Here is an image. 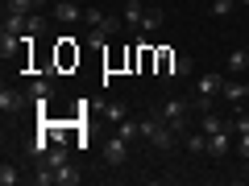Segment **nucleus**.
I'll use <instances>...</instances> for the list:
<instances>
[{"mask_svg": "<svg viewBox=\"0 0 249 186\" xmlns=\"http://www.w3.org/2000/svg\"><path fill=\"white\" fill-rule=\"evenodd\" d=\"M183 75H191V58H175V71H170V79H183Z\"/></svg>", "mask_w": 249, "mask_h": 186, "instance_id": "obj_23", "label": "nucleus"}, {"mask_svg": "<svg viewBox=\"0 0 249 186\" xmlns=\"http://www.w3.org/2000/svg\"><path fill=\"white\" fill-rule=\"evenodd\" d=\"M121 17H124V29H137V33H142V21H145V9H142V0H129Z\"/></svg>", "mask_w": 249, "mask_h": 186, "instance_id": "obj_10", "label": "nucleus"}, {"mask_svg": "<svg viewBox=\"0 0 249 186\" xmlns=\"http://www.w3.org/2000/svg\"><path fill=\"white\" fill-rule=\"evenodd\" d=\"M34 4H37V9H46V4H50V0H34Z\"/></svg>", "mask_w": 249, "mask_h": 186, "instance_id": "obj_28", "label": "nucleus"}, {"mask_svg": "<svg viewBox=\"0 0 249 186\" xmlns=\"http://www.w3.org/2000/svg\"><path fill=\"white\" fill-rule=\"evenodd\" d=\"M237 149H241V157L249 161V133H241V137H237Z\"/></svg>", "mask_w": 249, "mask_h": 186, "instance_id": "obj_27", "label": "nucleus"}, {"mask_svg": "<svg viewBox=\"0 0 249 186\" xmlns=\"http://www.w3.org/2000/svg\"><path fill=\"white\" fill-rule=\"evenodd\" d=\"M229 133H232V137L249 133V112H237V116H232V120H229Z\"/></svg>", "mask_w": 249, "mask_h": 186, "instance_id": "obj_20", "label": "nucleus"}, {"mask_svg": "<svg viewBox=\"0 0 249 186\" xmlns=\"http://www.w3.org/2000/svg\"><path fill=\"white\" fill-rule=\"evenodd\" d=\"M224 71L229 75H245L249 71V50H232L229 58H224Z\"/></svg>", "mask_w": 249, "mask_h": 186, "instance_id": "obj_11", "label": "nucleus"}, {"mask_svg": "<svg viewBox=\"0 0 249 186\" xmlns=\"http://www.w3.org/2000/svg\"><path fill=\"white\" fill-rule=\"evenodd\" d=\"M79 178H83V174L71 166V161H62V166L54 170V182H58V186H79Z\"/></svg>", "mask_w": 249, "mask_h": 186, "instance_id": "obj_13", "label": "nucleus"}, {"mask_svg": "<svg viewBox=\"0 0 249 186\" xmlns=\"http://www.w3.org/2000/svg\"><path fill=\"white\" fill-rule=\"evenodd\" d=\"M187 99H166V104H158L154 108V116H158V120H166V124H175V133L183 137L187 133Z\"/></svg>", "mask_w": 249, "mask_h": 186, "instance_id": "obj_2", "label": "nucleus"}, {"mask_svg": "<svg viewBox=\"0 0 249 186\" xmlns=\"http://www.w3.org/2000/svg\"><path fill=\"white\" fill-rule=\"evenodd\" d=\"M124 116H129L124 104H108V120H124Z\"/></svg>", "mask_w": 249, "mask_h": 186, "instance_id": "obj_24", "label": "nucleus"}, {"mask_svg": "<svg viewBox=\"0 0 249 186\" xmlns=\"http://www.w3.org/2000/svg\"><path fill=\"white\" fill-rule=\"evenodd\" d=\"M100 17H104V13H100V9H83V25H88V29H91V25H96V21H100Z\"/></svg>", "mask_w": 249, "mask_h": 186, "instance_id": "obj_26", "label": "nucleus"}, {"mask_svg": "<svg viewBox=\"0 0 249 186\" xmlns=\"http://www.w3.org/2000/svg\"><path fill=\"white\" fill-rule=\"evenodd\" d=\"M229 149H232V133H229V128H220V133L208 137V157H224Z\"/></svg>", "mask_w": 249, "mask_h": 186, "instance_id": "obj_8", "label": "nucleus"}, {"mask_svg": "<svg viewBox=\"0 0 249 186\" xmlns=\"http://www.w3.org/2000/svg\"><path fill=\"white\" fill-rule=\"evenodd\" d=\"M121 29H124V17H108V13H104V17L88 29V42H91V46H108Z\"/></svg>", "mask_w": 249, "mask_h": 186, "instance_id": "obj_3", "label": "nucleus"}, {"mask_svg": "<svg viewBox=\"0 0 249 186\" xmlns=\"http://www.w3.org/2000/svg\"><path fill=\"white\" fill-rule=\"evenodd\" d=\"M178 141H183L187 153H208V133H204V128H199V133H183Z\"/></svg>", "mask_w": 249, "mask_h": 186, "instance_id": "obj_12", "label": "nucleus"}, {"mask_svg": "<svg viewBox=\"0 0 249 186\" xmlns=\"http://www.w3.org/2000/svg\"><path fill=\"white\" fill-rule=\"evenodd\" d=\"M245 50H249V42H245Z\"/></svg>", "mask_w": 249, "mask_h": 186, "instance_id": "obj_30", "label": "nucleus"}, {"mask_svg": "<svg viewBox=\"0 0 249 186\" xmlns=\"http://www.w3.org/2000/svg\"><path fill=\"white\" fill-rule=\"evenodd\" d=\"M162 29V9H145V21H142V33H158Z\"/></svg>", "mask_w": 249, "mask_h": 186, "instance_id": "obj_18", "label": "nucleus"}, {"mask_svg": "<svg viewBox=\"0 0 249 186\" xmlns=\"http://www.w3.org/2000/svg\"><path fill=\"white\" fill-rule=\"evenodd\" d=\"M58 62H62V66H71V62H79V50L71 46V37H62V42H58Z\"/></svg>", "mask_w": 249, "mask_h": 186, "instance_id": "obj_16", "label": "nucleus"}, {"mask_svg": "<svg viewBox=\"0 0 249 186\" xmlns=\"http://www.w3.org/2000/svg\"><path fill=\"white\" fill-rule=\"evenodd\" d=\"M25 95L34 99V108L42 112V108H46V99H50V79H34V83L25 87Z\"/></svg>", "mask_w": 249, "mask_h": 186, "instance_id": "obj_9", "label": "nucleus"}, {"mask_svg": "<svg viewBox=\"0 0 249 186\" xmlns=\"http://www.w3.org/2000/svg\"><path fill=\"white\" fill-rule=\"evenodd\" d=\"M34 9H37L34 0H4V13H17V17H29Z\"/></svg>", "mask_w": 249, "mask_h": 186, "instance_id": "obj_19", "label": "nucleus"}, {"mask_svg": "<svg viewBox=\"0 0 249 186\" xmlns=\"http://www.w3.org/2000/svg\"><path fill=\"white\" fill-rule=\"evenodd\" d=\"M220 99H224V104H232V108H237V104H245V99H249V83L224 79V91H220Z\"/></svg>", "mask_w": 249, "mask_h": 186, "instance_id": "obj_6", "label": "nucleus"}, {"mask_svg": "<svg viewBox=\"0 0 249 186\" xmlns=\"http://www.w3.org/2000/svg\"><path fill=\"white\" fill-rule=\"evenodd\" d=\"M104 161H108V166H124V161H129V141H124V137H108Z\"/></svg>", "mask_w": 249, "mask_h": 186, "instance_id": "obj_5", "label": "nucleus"}, {"mask_svg": "<svg viewBox=\"0 0 249 186\" xmlns=\"http://www.w3.org/2000/svg\"><path fill=\"white\" fill-rule=\"evenodd\" d=\"M199 128H204V133L212 137V133H220V128H229V120H220L216 112H204V120H199Z\"/></svg>", "mask_w": 249, "mask_h": 186, "instance_id": "obj_17", "label": "nucleus"}, {"mask_svg": "<svg viewBox=\"0 0 249 186\" xmlns=\"http://www.w3.org/2000/svg\"><path fill=\"white\" fill-rule=\"evenodd\" d=\"M25 108H34V99L25 91H13V87H0V112L4 116H21Z\"/></svg>", "mask_w": 249, "mask_h": 186, "instance_id": "obj_4", "label": "nucleus"}, {"mask_svg": "<svg viewBox=\"0 0 249 186\" xmlns=\"http://www.w3.org/2000/svg\"><path fill=\"white\" fill-rule=\"evenodd\" d=\"M13 182H21V174H17L13 161H4V166H0V186H13Z\"/></svg>", "mask_w": 249, "mask_h": 186, "instance_id": "obj_21", "label": "nucleus"}, {"mask_svg": "<svg viewBox=\"0 0 249 186\" xmlns=\"http://www.w3.org/2000/svg\"><path fill=\"white\" fill-rule=\"evenodd\" d=\"M54 21H58V25H71V21H83V9L75 4V0H58V4H54Z\"/></svg>", "mask_w": 249, "mask_h": 186, "instance_id": "obj_7", "label": "nucleus"}, {"mask_svg": "<svg viewBox=\"0 0 249 186\" xmlns=\"http://www.w3.org/2000/svg\"><path fill=\"white\" fill-rule=\"evenodd\" d=\"M237 4H245V9H249V0H237Z\"/></svg>", "mask_w": 249, "mask_h": 186, "instance_id": "obj_29", "label": "nucleus"}, {"mask_svg": "<svg viewBox=\"0 0 249 186\" xmlns=\"http://www.w3.org/2000/svg\"><path fill=\"white\" fill-rule=\"evenodd\" d=\"M0 33H25V17H17V13H4V25H0Z\"/></svg>", "mask_w": 249, "mask_h": 186, "instance_id": "obj_15", "label": "nucleus"}, {"mask_svg": "<svg viewBox=\"0 0 249 186\" xmlns=\"http://www.w3.org/2000/svg\"><path fill=\"white\" fill-rule=\"evenodd\" d=\"M25 33H42V17H34V13H29V17H25Z\"/></svg>", "mask_w": 249, "mask_h": 186, "instance_id": "obj_25", "label": "nucleus"}, {"mask_svg": "<svg viewBox=\"0 0 249 186\" xmlns=\"http://www.w3.org/2000/svg\"><path fill=\"white\" fill-rule=\"evenodd\" d=\"M175 124H166V120H158V116H142V141H150L154 149H170V145H175Z\"/></svg>", "mask_w": 249, "mask_h": 186, "instance_id": "obj_1", "label": "nucleus"}, {"mask_svg": "<svg viewBox=\"0 0 249 186\" xmlns=\"http://www.w3.org/2000/svg\"><path fill=\"white\" fill-rule=\"evenodd\" d=\"M116 137H124V141H133V137H142V120H133V116H124V120H116Z\"/></svg>", "mask_w": 249, "mask_h": 186, "instance_id": "obj_14", "label": "nucleus"}, {"mask_svg": "<svg viewBox=\"0 0 249 186\" xmlns=\"http://www.w3.org/2000/svg\"><path fill=\"white\" fill-rule=\"evenodd\" d=\"M232 9H237V0H212V9H208V13H212V17H229Z\"/></svg>", "mask_w": 249, "mask_h": 186, "instance_id": "obj_22", "label": "nucleus"}]
</instances>
